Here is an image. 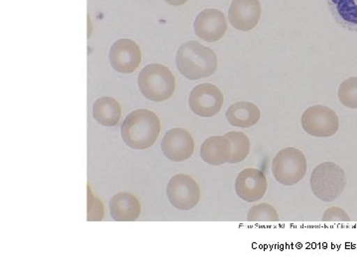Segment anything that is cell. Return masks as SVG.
Returning a JSON list of instances; mask_svg holds the SVG:
<instances>
[{
    "label": "cell",
    "mask_w": 357,
    "mask_h": 268,
    "mask_svg": "<svg viewBox=\"0 0 357 268\" xmlns=\"http://www.w3.org/2000/svg\"><path fill=\"white\" fill-rule=\"evenodd\" d=\"M176 63L178 72L192 81L211 77L218 69L215 52L196 41L187 42L178 49Z\"/></svg>",
    "instance_id": "6da1fadb"
},
{
    "label": "cell",
    "mask_w": 357,
    "mask_h": 268,
    "mask_svg": "<svg viewBox=\"0 0 357 268\" xmlns=\"http://www.w3.org/2000/svg\"><path fill=\"white\" fill-rule=\"evenodd\" d=\"M159 133V117L148 110H134L126 117L121 126L122 140L133 149L151 147Z\"/></svg>",
    "instance_id": "7a4b0ae2"
},
{
    "label": "cell",
    "mask_w": 357,
    "mask_h": 268,
    "mask_svg": "<svg viewBox=\"0 0 357 268\" xmlns=\"http://www.w3.org/2000/svg\"><path fill=\"white\" fill-rule=\"evenodd\" d=\"M138 86L142 95L153 102H164L173 96L176 80L169 68L150 64L141 70Z\"/></svg>",
    "instance_id": "3957f363"
},
{
    "label": "cell",
    "mask_w": 357,
    "mask_h": 268,
    "mask_svg": "<svg viewBox=\"0 0 357 268\" xmlns=\"http://www.w3.org/2000/svg\"><path fill=\"white\" fill-rule=\"evenodd\" d=\"M345 185L347 176L344 171L333 162L319 164L312 171L311 189L321 201H335L344 191Z\"/></svg>",
    "instance_id": "277c9868"
},
{
    "label": "cell",
    "mask_w": 357,
    "mask_h": 268,
    "mask_svg": "<svg viewBox=\"0 0 357 268\" xmlns=\"http://www.w3.org/2000/svg\"><path fill=\"white\" fill-rule=\"evenodd\" d=\"M306 156L300 149L286 147L280 150L272 162V173L277 182L282 185L298 184L306 175Z\"/></svg>",
    "instance_id": "5b68a950"
},
{
    "label": "cell",
    "mask_w": 357,
    "mask_h": 268,
    "mask_svg": "<svg viewBox=\"0 0 357 268\" xmlns=\"http://www.w3.org/2000/svg\"><path fill=\"white\" fill-rule=\"evenodd\" d=\"M302 126L307 134L316 137H330L340 128L337 114L325 105H312L302 115Z\"/></svg>",
    "instance_id": "8992f818"
},
{
    "label": "cell",
    "mask_w": 357,
    "mask_h": 268,
    "mask_svg": "<svg viewBox=\"0 0 357 268\" xmlns=\"http://www.w3.org/2000/svg\"><path fill=\"white\" fill-rule=\"evenodd\" d=\"M167 196L176 209L189 211L199 204L201 191L199 185L191 176L178 174L169 181Z\"/></svg>",
    "instance_id": "52a82bcc"
},
{
    "label": "cell",
    "mask_w": 357,
    "mask_h": 268,
    "mask_svg": "<svg viewBox=\"0 0 357 268\" xmlns=\"http://www.w3.org/2000/svg\"><path fill=\"white\" fill-rule=\"evenodd\" d=\"M189 105L192 112L199 117H215L222 110L223 95L215 84H198L191 91Z\"/></svg>",
    "instance_id": "ba28073f"
},
{
    "label": "cell",
    "mask_w": 357,
    "mask_h": 268,
    "mask_svg": "<svg viewBox=\"0 0 357 268\" xmlns=\"http://www.w3.org/2000/svg\"><path fill=\"white\" fill-rule=\"evenodd\" d=\"M161 147L167 158L182 162L189 159L194 154L195 142L189 131L176 128L167 131L162 140Z\"/></svg>",
    "instance_id": "9c48e42d"
},
{
    "label": "cell",
    "mask_w": 357,
    "mask_h": 268,
    "mask_svg": "<svg viewBox=\"0 0 357 268\" xmlns=\"http://www.w3.org/2000/svg\"><path fill=\"white\" fill-rule=\"evenodd\" d=\"M109 61L117 72L130 74L139 67L141 63L139 46L132 40H119L110 48Z\"/></svg>",
    "instance_id": "30bf717a"
},
{
    "label": "cell",
    "mask_w": 357,
    "mask_h": 268,
    "mask_svg": "<svg viewBox=\"0 0 357 268\" xmlns=\"http://www.w3.org/2000/svg\"><path fill=\"white\" fill-rule=\"evenodd\" d=\"M266 176L259 169L248 168L238 174L236 191L239 198L248 203L259 201L267 191Z\"/></svg>",
    "instance_id": "8fae6325"
},
{
    "label": "cell",
    "mask_w": 357,
    "mask_h": 268,
    "mask_svg": "<svg viewBox=\"0 0 357 268\" xmlns=\"http://www.w3.org/2000/svg\"><path fill=\"white\" fill-rule=\"evenodd\" d=\"M259 0H232L229 11L230 24L241 31L255 29L261 17Z\"/></svg>",
    "instance_id": "7c38bea8"
},
{
    "label": "cell",
    "mask_w": 357,
    "mask_h": 268,
    "mask_svg": "<svg viewBox=\"0 0 357 268\" xmlns=\"http://www.w3.org/2000/svg\"><path fill=\"white\" fill-rule=\"evenodd\" d=\"M197 36L208 43L222 38L227 29L225 14L218 9H206L197 16L194 24Z\"/></svg>",
    "instance_id": "4fadbf2b"
},
{
    "label": "cell",
    "mask_w": 357,
    "mask_h": 268,
    "mask_svg": "<svg viewBox=\"0 0 357 268\" xmlns=\"http://www.w3.org/2000/svg\"><path fill=\"white\" fill-rule=\"evenodd\" d=\"M201 157L211 165H222L229 162L231 143L227 136H211L204 140L201 147Z\"/></svg>",
    "instance_id": "5bb4252c"
},
{
    "label": "cell",
    "mask_w": 357,
    "mask_h": 268,
    "mask_svg": "<svg viewBox=\"0 0 357 268\" xmlns=\"http://www.w3.org/2000/svg\"><path fill=\"white\" fill-rule=\"evenodd\" d=\"M109 211L112 218L117 222H132L139 218L141 206L132 194L122 192L110 200Z\"/></svg>",
    "instance_id": "9a60e30c"
},
{
    "label": "cell",
    "mask_w": 357,
    "mask_h": 268,
    "mask_svg": "<svg viewBox=\"0 0 357 268\" xmlns=\"http://www.w3.org/2000/svg\"><path fill=\"white\" fill-rule=\"evenodd\" d=\"M225 117L232 126L249 128L260 121L261 112L255 103L241 102L230 105Z\"/></svg>",
    "instance_id": "2e32d148"
},
{
    "label": "cell",
    "mask_w": 357,
    "mask_h": 268,
    "mask_svg": "<svg viewBox=\"0 0 357 268\" xmlns=\"http://www.w3.org/2000/svg\"><path fill=\"white\" fill-rule=\"evenodd\" d=\"M331 13L337 24L357 32V0H328Z\"/></svg>",
    "instance_id": "e0dca14e"
},
{
    "label": "cell",
    "mask_w": 357,
    "mask_h": 268,
    "mask_svg": "<svg viewBox=\"0 0 357 268\" xmlns=\"http://www.w3.org/2000/svg\"><path fill=\"white\" fill-rule=\"evenodd\" d=\"M93 117L103 126H116L121 117V105L110 96H102L93 105Z\"/></svg>",
    "instance_id": "ac0fdd59"
},
{
    "label": "cell",
    "mask_w": 357,
    "mask_h": 268,
    "mask_svg": "<svg viewBox=\"0 0 357 268\" xmlns=\"http://www.w3.org/2000/svg\"><path fill=\"white\" fill-rule=\"evenodd\" d=\"M225 135L231 143V157L229 163L236 164L243 162L250 152V140L248 136L241 131H231Z\"/></svg>",
    "instance_id": "d6986e66"
},
{
    "label": "cell",
    "mask_w": 357,
    "mask_h": 268,
    "mask_svg": "<svg viewBox=\"0 0 357 268\" xmlns=\"http://www.w3.org/2000/svg\"><path fill=\"white\" fill-rule=\"evenodd\" d=\"M338 98L344 107L357 109V77L342 82L338 89Z\"/></svg>",
    "instance_id": "ffe728a7"
},
{
    "label": "cell",
    "mask_w": 357,
    "mask_h": 268,
    "mask_svg": "<svg viewBox=\"0 0 357 268\" xmlns=\"http://www.w3.org/2000/svg\"><path fill=\"white\" fill-rule=\"evenodd\" d=\"M248 222L261 223L273 222L279 221L278 213L271 204L263 203L252 207L248 211Z\"/></svg>",
    "instance_id": "44dd1931"
},
{
    "label": "cell",
    "mask_w": 357,
    "mask_h": 268,
    "mask_svg": "<svg viewBox=\"0 0 357 268\" xmlns=\"http://www.w3.org/2000/svg\"><path fill=\"white\" fill-rule=\"evenodd\" d=\"M323 221L324 222H349L351 218H349L347 211L342 210V209L337 208V207H333V208L328 209L325 211Z\"/></svg>",
    "instance_id": "7402d4cb"
},
{
    "label": "cell",
    "mask_w": 357,
    "mask_h": 268,
    "mask_svg": "<svg viewBox=\"0 0 357 268\" xmlns=\"http://www.w3.org/2000/svg\"><path fill=\"white\" fill-rule=\"evenodd\" d=\"M165 1L167 3L171 4V6H184L189 0H165Z\"/></svg>",
    "instance_id": "603a6c76"
}]
</instances>
